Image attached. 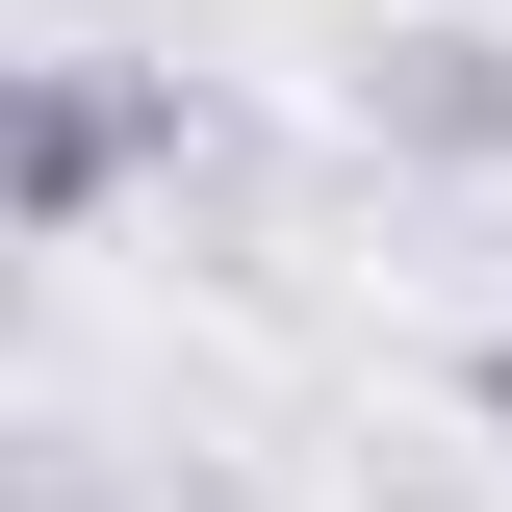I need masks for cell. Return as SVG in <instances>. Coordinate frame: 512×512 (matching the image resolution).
Masks as SVG:
<instances>
[{"label": "cell", "instance_id": "1", "mask_svg": "<svg viewBox=\"0 0 512 512\" xmlns=\"http://www.w3.org/2000/svg\"><path fill=\"white\" fill-rule=\"evenodd\" d=\"M128 180H180V77H128V52H0V256L103 231Z\"/></svg>", "mask_w": 512, "mask_h": 512}, {"label": "cell", "instance_id": "2", "mask_svg": "<svg viewBox=\"0 0 512 512\" xmlns=\"http://www.w3.org/2000/svg\"><path fill=\"white\" fill-rule=\"evenodd\" d=\"M359 128L410 180H512V26H384L359 52Z\"/></svg>", "mask_w": 512, "mask_h": 512}, {"label": "cell", "instance_id": "3", "mask_svg": "<svg viewBox=\"0 0 512 512\" xmlns=\"http://www.w3.org/2000/svg\"><path fill=\"white\" fill-rule=\"evenodd\" d=\"M461 410H487V461H512V333H461Z\"/></svg>", "mask_w": 512, "mask_h": 512}, {"label": "cell", "instance_id": "4", "mask_svg": "<svg viewBox=\"0 0 512 512\" xmlns=\"http://www.w3.org/2000/svg\"><path fill=\"white\" fill-rule=\"evenodd\" d=\"M0 512H26V461H0Z\"/></svg>", "mask_w": 512, "mask_h": 512}]
</instances>
